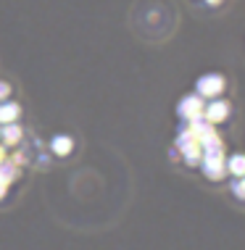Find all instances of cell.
Wrapping results in <instances>:
<instances>
[{"mask_svg":"<svg viewBox=\"0 0 245 250\" xmlns=\"http://www.w3.org/2000/svg\"><path fill=\"white\" fill-rule=\"evenodd\" d=\"M224 90V79L219 74H206V77L198 79V95H219Z\"/></svg>","mask_w":245,"mask_h":250,"instance_id":"6da1fadb","label":"cell"},{"mask_svg":"<svg viewBox=\"0 0 245 250\" xmlns=\"http://www.w3.org/2000/svg\"><path fill=\"white\" fill-rule=\"evenodd\" d=\"M200 108H203V103H200V98L198 95H190V98H185L179 103V116H185V119H190V121H195L200 116Z\"/></svg>","mask_w":245,"mask_h":250,"instance_id":"3957f363","label":"cell"},{"mask_svg":"<svg viewBox=\"0 0 245 250\" xmlns=\"http://www.w3.org/2000/svg\"><path fill=\"white\" fill-rule=\"evenodd\" d=\"M227 113H229V108L224 100H214V103H208V108H206L208 121H222V119H227Z\"/></svg>","mask_w":245,"mask_h":250,"instance_id":"277c9868","label":"cell"},{"mask_svg":"<svg viewBox=\"0 0 245 250\" xmlns=\"http://www.w3.org/2000/svg\"><path fill=\"white\" fill-rule=\"evenodd\" d=\"M0 158H3V147H0Z\"/></svg>","mask_w":245,"mask_h":250,"instance_id":"7c38bea8","label":"cell"},{"mask_svg":"<svg viewBox=\"0 0 245 250\" xmlns=\"http://www.w3.org/2000/svg\"><path fill=\"white\" fill-rule=\"evenodd\" d=\"M8 90H11L8 84H5V82H0V98H5V95H8Z\"/></svg>","mask_w":245,"mask_h":250,"instance_id":"30bf717a","label":"cell"},{"mask_svg":"<svg viewBox=\"0 0 245 250\" xmlns=\"http://www.w3.org/2000/svg\"><path fill=\"white\" fill-rule=\"evenodd\" d=\"M203 168L211 179H219L224 174V166H222V150H214V153H206V161H203Z\"/></svg>","mask_w":245,"mask_h":250,"instance_id":"7a4b0ae2","label":"cell"},{"mask_svg":"<svg viewBox=\"0 0 245 250\" xmlns=\"http://www.w3.org/2000/svg\"><path fill=\"white\" fill-rule=\"evenodd\" d=\"M19 134H22V132H19V126H13V124H8V126L3 129V137L8 140V143H16V140H19Z\"/></svg>","mask_w":245,"mask_h":250,"instance_id":"ba28073f","label":"cell"},{"mask_svg":"<svg viewBox=\"0 0 245 250\" xmlns=\"http://www.w3.org/2000/svg\"><path fill=\"white\" fill-rule=\"evenodd\" d=\"M235 192L240 195V198H245V179L240 182V185H235Z\"/></svg>","mask_w":245,"mask_h":250,"instance_id":"9c48e42d","label":"cell"},{"mask_svg":"<svg viewBox=\"0 0 245 250\" xmlns=\"http://www.w3.org/2000/svg\"><path fill=\"white\" fill-rule=\"evenodd\" d=\"M227 168L232 174H237V177H245V155H232L229 164H227Z\"/></svg>","mask_w":245,"mask_h":250,"instance_id":"5b68a950","label":"cell"},{"mask_svg":"<svg viewBox=\"0 0 245 250\" xmlns=\"http://www.w3.org/2000/svg\"><path fill=\"white\" fill-rule=\"evenodd\" d=\"M16 116H19V105H16V103L0 105V121H13Z\"/></svg>","mask_w":245,"mask_h":250,"instance_id":"52a82bcc","label":"cell"},{"mask_svg":"<svg viewBox=\"0 0 245 250\" xmlns=\"http://www.w3.org/2000/svg\"><path fill=\"white\" fill-rule=\"evenodd\" d=\"M206 3H211V5H219V3H222V0H206Z\"/></svg>","mask_w":245,"mask_h":250,"instance_id":"8fae6325","label":"cell"},{"mask_svg":"<svg viewBox=\"0 0 245 250\" xmlns=\"http://www.w3.org/2000/svg\"><path fill=\"white\" fill-rule=\"evenodd\" d=\"M71 137H56L53 140V150H56L58 155H66V153H71Z\"/></svg>","mask_w":245,"mask_h":250,"instance_id":"8992f818","label":"cell"}]
</instances>
